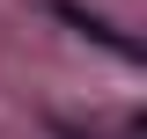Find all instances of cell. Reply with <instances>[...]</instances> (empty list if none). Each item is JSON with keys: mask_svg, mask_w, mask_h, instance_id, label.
Segmentation results:
<instances>
[{"mask_svg": "<svg viewBox=\"0 0 147 139\" xmlns=\"http://www.w3.org/2000/svg\"><path fill=\"white\" fill-rule=\"evenodd\" d=\"M52 15H59V22H74L81 37H96V44H110L118 59H140V44H132V37H118V29H110L103 15H88V7H74V0H52Z\"/></svg>", "mask_w": 147, "mask_h": 139, "instance_id": "cell-1", "label": "cell"}]
</instances>
